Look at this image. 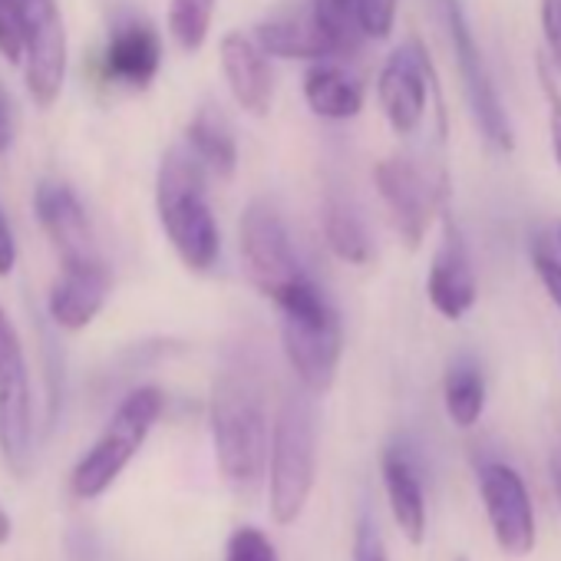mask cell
I'll use <instances>...</instances> for the list:
<instances>
[{"mask_svg":"<svg viewBox=\"0 0 561 561\" xmlns=\"http://www.w3.org/2000/svg\"><path fill=\"white\" fill-rule=\"evenodd\" d=\"M159 225L192 274H208L221 257L218 218L208 205V169L185 149H165L156 172Z\"/></svg>","mask_w":561,"mask_h":561,"instance_id":"cell-1","label":"cell"},{"mask_svg":"<svg viewBox=\"0 0 561 561\" xmlns=\"http://www.w3.org/2000/svg\"><path fill=\"white\" fill-rule=\"evenodd\" d=\"M211 443L221 479L238 492L251 495L271 459L267 420L261 390L244 370H221L211 383Z\"/></svg>","mask_w":561,"mask_h":561,"instance_id":"cell-2","label":"cell"},{"mask_svg":"<svg viewBox=\"0 0 561 561\" xmlns=\"http://www.w3.org/2000/svg\"><path fill=\"white\" fill-rule=\"evenodd\" d=\"M274 308L280 314V347H285L288 367L301 390L311 397L328 393L337 380L344 354V328L337 308L314 277H305L288 295H280Z\"/></svg>","mask_w":561,"mask_h":561,"instance_id":"cell-3","label":"cell"},{"mask_svg":"<svg viewBox=\"0 0 561 561\" xmlns=\"http://www.w3.org/2000/svg\"><path fill=\"white\" fill-rule=\"evenodd\" d=\"M318 479V413L311 393H291L277 410L267 459V505L277 525H295Z\"/></svg>","mask_w":561,"mask_h":561,"instance_id":"cell-4","label":"cell"},{"mask_svg":"<svg viewBox=\"0 0 561 561\" xmlns=\"http://www.w3.org/2000/svg\"><path fill=\"white\" fill-rule=\"evenodd\" d=\"M162 410H165V397L159 387H136L133 393H126L123 403L116 407L113 420L100 433V439L73 466V472H70L73 499H80V502L100 499L123 476V469L136 459V453L149 439L152 426L159 423Z\"/></svg>","mask_w":561,"mask_h":561,"instance_id":"cell-5","label":"cell"},{"mask_svg":"<svg viewBox=\"0 0 561 561\" xmlns=\"http://www.w3.org/2000/svg\"><path fill=\"white\" fill-rule=\"evenodd\" d=\"M238 254L248 280L271 305L308 277L285 218L264 198H251L238 221Z\"/></svg>","mask_w":561,"mask_h":561,"instance_id":"cell-6","label":"cell"},{"mask_svg":"<svg viewBox=\"0 0 561 561\" xmlns=\"http://www.w3.org/2000/svg\"><path fill=\"white\" fill-rule=\"evenodd\" d=\"M0 456L24 476L34 462V393L24 344L11 314L0 305Z\"/></svg>","mask_w":561,"mask_h":561,"instance_id":"cell-7","label":"cell"},{"mask_svg":"<svg viewBox=\"0 0 561 561\" xmlns=\"http://www.w3.org/2000/svg\"><path fill=\"white\" fill-rule=\"evenodd\" d=\"M374 185L393 218L397 234L420 248L426 231L433 228V218L443 215L449 185L446 179H433L416 159L410 156H387L374 165Z\"/></svg>","mask_w":561,"mask_h":561,"instance_id":"cell-8","label":"cell"},{"mask_svg":"<svg viewBox=\"0 0 561 561\" xmlns=\"http://www.w3.org/2000/svg\"><path fill=\"white\" fill-rule=\"evenodd\" d=\"M443 18H446V31H449V47L456 54L459 64V77H462V90L472 110L476 126L482 129L485 142L499 152H512L515 149V126L508 119V110L492 83V73L485 67V57L472 37V27L466 21V11L459 0H443Z\"/></svg>","mask_w":561,"mask_h":561,"instance_id":"cell-9","label":"cell"},{"mask_svg":"<svg viewBox=\"0 0 561 561\" xmlns=\"http://www.w3.org/2000/svg\"><path fill=\"white\" fill-rule=\"evenodd\" d=\"M377 103L397 136H413L423 126L430 106H439L436 70L420 41H410L387 57L377 77Z\"/></svg>","mask_w":561,"mask_h":561,"instance_id":"cell-10","label":"cell"},{"mask_svg":"<svg viewBox=\"0 0 561 561\" xmlns=\"http://www.w3.org/2000/svg\"><path fill=\"white\" fill-rule=\"evenodd\" d=\"M24 80L41 110H50L67 83V31L57 0H24Z\"/></svg>","mask_w":561,"mask_h":561,"instance_id":"cell-11","label":"cell"},{"mask_svg":"<svg viewBox=\"0 0 561 561\" xmlns=\"http://www.w3.org/2000/svg\"><path fill=\"white\" fill-rule=\"evenodd\" d=\"M113 295V267L100 251L64 257L47 291V314L60 331L90 328Z\"/></svg>","mask_w":561,"mask_h":561,"instance_id":"cell-12","label":"cell"},{"mask_svg":"<svg viewBox=\"0 0 561 561\" xmlns=\"http://www.w3.org/2000/svg\"><path fill=\"white\" fill-rule=\"evenodd\" d=\"M479 495L495 535V545L512 554L525 558L535 548V508L525 479L508 462H482L479 466Z\"/></svg>","mask_w":561,"mask_h":561,"instance_id":"cell-13","label":"cell"},{"mask_svg":"<svg viewBox=\"0 0 561 561\" xmlns=\"http://www.w3.org/2000/svg\"><path fill=\"white\" fill-rule=\"evenodd\" d=\"M426 298L433 311L446 321H462L479 301V280L469 257V244L449 205L439 215V244L426 274Z\"/></svg>","mask_w":561,"mask_h":561,"instance_id":"cell-14","label":"cell"},{"mask_svg":"<svg viewBox=\"0 0 561 561\" xmlns=\"http://www.w3.org/2000/svg\"><path fill=\"white\" fill-rule=\"evenodd\" d=\"M251 37L271 60H305V64L341 60L337 44L331 41L311 0L257 21Z\"/></svg>","mask_w":561,"mask_h":561,"instance_id":"cell-15","label":"cell"},{"mask_svg":"<svg viewBox=\"0 0 561 561\" xmlns=\"http://www.w3.org/2000/svg\"><path fill=\"white\" fill-rule=\"evenodd\" d=\"M218 57H221V73H225L231 100L241 106V113L264 119L274 106L271 57L257 47L254 37H244L241 31H231L221 37Z\"/></svg>","mask_w":561,"mask_h":561,"instance_id":"cell-16","label":"cell"},{"mask_svg":"<svg viewBox=\"0 0 561 561\" xmlns=\"http://www.w3.org/2000/svg\"><path fill=\"white\" fill-rule=\"evenodd\" d=\"M162 70V37L142 18H123L106 44L103 73L116 87L126 90H149Z\"/></svg>","mask_w":561,"mask_h":561,"instance_id":"cell-17","label":"cell"},{"mask_svg":"<svg viewBox=\"0 0 561 561\" xmlns=\"http://www.w3.org/2000/svg\"><path fill=\"white\" fill-rule=\"evenodd\" d=\"M34 215H37V225L44 228V234L50 238V244L57 248L60 261L100 251L90 218H87V208L67 182L44 179L34 192Z\"/></svg>","mask_w":561,"mask_h":561,"instance_id":"cell-18","label":"cell"},{"mask_svg":"<svg viewBox=\"0 0 561 561\" xmlns=\"http://www.w3.org/2000/svg\"><path fill=\"white\" fill-rule=\"evenodd\" d=\"M380 476H383L387 505L400 535L410 545H420L426 538V499H423V482L416 476V466L410 462L403 449H387L380 459Z\"/></svg>","mask_w":561,"mask_h":561,"instance_id":"cell-19","label":"cell"},{"mask_svg":"<svg viewBox=\"0 0 561 561\" xmlns=\"http://www.w3.org/2000/svg\"><path fill=\"white\" fill-rule=\"evenodd\" d=\"M305 103L321 119L347 123L364 113L367 96H364V87L337 60H321V64H311L305 73Z\"/></svg>","mask_w":561,"mask_h":561,"instance_id":"cell-20","label":"cell"},{"mask_svg":"<svg viewBox=\"0 0 561 561\" xmlns=\"http://www.w3.org/2000/svg\"><path fill=\"white\" fill-rule=\"evenodd\" d=\"M185 149L221 179H231L238 169V139L234 129L218 103H202L185 126Z\"/></svg>","mask_w":561,"mask_h":561,"instance_id":"cell-21","label":"cell"},{"mask_svg":"<svg viewBox=\"0 0 561 561\" xmlns=\"http://www.w3.org/2000/svg\"><path fill=\"white\" fill-rule=\"evenodd\" d=\"M321 228H324L328 248L341 261H347V264H367L374 257V244H370L367 225H364V218L344 198H328L324 202Z\"/></svg>","mask_w":561,"mask_h":561,"instance_id":"cell-22","label":"cell"},{"mask_svg":"<svg viewBox=\"0 0 561 561\" xmlns=\"http://www.w3.org/2000/svg\"><path fill=\"white\" fill-rule=\"evenodd\" d=\"M443 407L453 426L472 430L485 413V377L472 360H456L443 380Z\"/></svg>","mask_w":561,"mask_h":561,"instance_id":"cell-23","label":"cell"},{"mask_svg":"<svg viewBox=\"0 0 561 561\" xmlns=\"http://www.w3.org/2000/svg\"><path fill=\"white\" fill-rule=\"evenodd\" d=\"M218 0H169V34L179 50L195 54L205 47Z\"/></svg>","mask_w":561,"mask_h":561,"instance_id":"cell-24","label":"cell"},{"mask_svg":"<svg viewBox=\"0 0 561 561\" xmlns=\"http://www.w3.org/2000/svg\"><path fill=\"white\" fill-rule=\"evenodd\" d=\"M535 73H538V87L545 96V110H548V146H551V159L561 172V87H558V70L551 67L548 57L535 60Z\"/></svg>","mask_w":561,"mask_h":561,"instance_id":"cell-25","label":"cell"},{"mask_svg":"<svg viewBox=\"0 0 561 561\" xmlns=\"http://www.w3.org/2000/svg\"><path fill=\"white\" fill-rule=\"evenodd\" d=\"M24 34H27L24 0H0V57L8 64L24 60Z\"/></svg>","mask_w":561,"mask_h":561,"instance_id":"cell-26","label":"cell"},{"mask_svg":"<svg viewBox=\"0 0 561 561\" xmlns=\"http://www.w3.org/2000/svg\"><path fill=\"white\" fill-rule=\"evenodd\" d=\"M528 254H531V267L541 280L545 295L551 298L554 308H561V254H558L554 241H548L545 234H535Z\"/></svg>","mask_w":561,"mask_h":561,"instance_id":"cell-27","label":"cell"},{"mask_svg":"<svg viewBox=\"0 0 561 561\" xmlns=\"http://www.w3.org/2000/svg\"><path fill=\"white\" fill-rule=\"evenodd\" d=\"M225 561H280L274 541L254 528V525H241L231 531L228 545H225Z\"/></svg>","mask_w":561,"mask_h":561,"instance_id":"cell-28","label":"cell"},{"mask_svg":"<svg viewBox=\"0 0 561 561\" xmlns=\"http://www.w3.org/2000/svg\"><path fill=\"white\" fill-rule=\"evenodd\" d=\"M400 0H357V14L364 24L367 41H387L397 24Z\"/></svg>","mask_w":561,"mask_h":561,"instance_id":"cell-29","label":"cell"},{"mask_svg":"<svg viewBox=\"0 0 561 561\" xmlns=\"http://www.w3.org/2000/svg\"><path fill=\"white\" fill-rule=\"evenodd\" d=\"M541 41H545V57L561 77V0H541Z\"/></svg>","mask_w":561,"mask_h":561,"instance_id":"cell-30","label":"cell"},{"mask_svg":"<svg viewBox=\"0 0 561 561\" xmlns=\"http://www.w3.org/2000/svg\"><path fill=\"white\" fill-rule=\"evenodd\" d=\"M14 267H18V238H14L4 205H0V277H8Z\"/></svg>","mask_w":561,"mask_h":561,"instance_id":"cell-31","label":"cell"},{"mask_svg":"<svg viewBox=\"0 0 561 561\" xmlns=\"http://www.w3.org/2000/svg\"><path fill=\"white\" fill-rule=\"evenodd\" d=\"M14 136H18L14 103H11V93L0 87V156H4L14 146Z\"/></svg>","mask_w":561,"mask_h":561,"instance_id":"cell-32","label":"cell"},{"mask_svg":"<svg viewBox=\"0 0 561 561\" xmlns=\"http://www.w3.org/2000/svg\"><path fill=\"white\" fill-rule=\"evenodd\" d=\"M357 561H387V554L380 548V538H377V528H370V525H360V535H357Z\"/></svg>","mask_w":561,"mask_h":561,"instance_id":"cell-33","label":"cell"},{"mask_svg":"<svg viewBox=\"0 0 561 561\" xmlns=\"http://www.w3.org/2000/svg\"><path fill=\"white\" fill-rule=\"evenodd\" d=\"M11 538V515L4 512V505H0V545H4Z\"/></svg>","mask_w":561,"mask_h":561,"instance_id":"cell-34","label":"cell"},{"mask_svg":"<svg viewBox=\"0 0 561 561\" xmlns=\"http://www.w3.org/2000/svg\"><path fill=\"white\" fill-rule=\"evenodd\" d=\"M551 485H554V495L561 502V459H551Z\"/></svg>","mask_w":561,"mask_h":561,"instance_id":"cell-35","label":"cell"},{"mask_svg":"<svg viewBox=\"0 0 561 561\" xmlns=\"http://www.w3.org/2000/svg\"><path fill=\"white\" fill-rule=\"evenodd\" d=\"M314 4H357V0H314Z\"/></svg>","mask_w":561,"mask_h":561,"instance_id":"cell-36","label":"cell"},{"mask_svg":"<svg viewBox=\"0 0 561 561\" xmlns=\"http://www.w3.org/2000/svg\"><path fill=\"white\" fill-rule=\"evenodd\" d=\"M558 251H561V225H558Z\"/></svg>","mask_w":561,"mask_h":561,"instance_id":"cell-37","label":"cell"},{"mask_svg":"<svg viewBox=\"0 0 561 561\" xmlns=\"http://www.w3.org/2000/svg\"><path fill=\"white\" fill-rule=\"evenodd\" d=\"M456 561H466V558H456Z\"/></svg>","mask_w":561,"mask_h":561,"instance_id":"cell-38","label":"cell"}]
</instances>
